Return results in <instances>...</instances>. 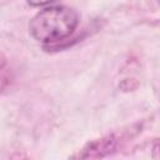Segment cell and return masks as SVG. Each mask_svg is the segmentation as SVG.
<instances>
[{
	"label": "cell",
	"instance_id": "1",
	"mask_svg": "<svg viewBox=\"0 0 160 160\" xmlns=\"http://www.w3.org/2000/svg\"><path fill=\"white\" fill-rule=\"evenodd\" d=\"M79 25V14L70 6L54 5L36 12L29 22L30 35L42 44L68 39Z\"/></svg>",
	"mask_w": 160,
	"mask_h": 160
},
{
	"label": "cell",
	"instance_id": "2",
	"mask_svg": "<svg viewBox=\"0 0 160 160\" xmlns=\"http://www.w3.org/2000/svg\"><path fill=\"white\" fill-rule=\"evenodd\" d=\"M120 144H121V135H118L116 132H111L88 142L81 149V151H79L78 155H75L74 158H80V159L104 158L115 152Z\"/></svg>",
	"mask_w": 160,
	"mask_h": 160
},
{
	"label": "cell",
	"instance_id": "3",
	"mask_svg": "<svg viewBox=\"0 0 160 160\" xmlns=\"http://www.w3.org/2000/svg\"><path fill=\"white\" fill-rule=\"evenodd\" d=\"M56 0H26V2L30 5V6H34V8H38V6H44V5H48V4H51Z\"/></svg>",
	"mask_w": 160,
	"mask_h": 160
},
{
	"label": "cell",
	"instance_id": "4",
	"mask_svg": "<svg viewBox=\"0 0 160 160\" xmlns=\"http://www.w3.org/2000/svg\"><path fill=\"white\" fill-rule=\"evenodd\" d=\"M6 62H8L6 56L4 55V52H2V51H0V71L6 66Z\"/></svg>",
	"mask_w": 160,
	"mask_h": 160
}]
</instances>
